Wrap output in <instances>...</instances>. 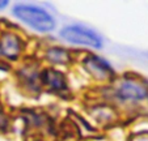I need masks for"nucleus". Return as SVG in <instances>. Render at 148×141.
Wrapping results in <instances>:
<instances>
[{
	"mask_svg": "<svg viewBox=\"0 0 148 141\" xmlns=\"http://www.w3.org/2000/svg\"><path fill=\"white\" fill-rule=\"evenodd\" d=\"M13 14L20 21L25 22L26 25L41 33L51 31L55 28V20L51 17V14L39 7L17 4L13 7Z\"/></svg>",
	"mask_w": 148,
	"mask_h": 141,
	"instance_id": "f257e3e1",
	"label": "nucleus"
},
{
	"mask_svg": "<svg viewBox=\"0 0 148 141\" xmlns=\"http://www.w3.org/2000/svg\"><path fill=\"white\" fill-rule=\"evenodd\" d=\"M60 37L64 41L73 44H81V46H89L101 48L102 47V39L96 31L92 29L85 28L81 25H68L60 30Z\"/></svg>",
	"mask_w": 148,
	"mask_h": 141,
	"instance_id": "f03ea898",
	"label": "nucleus"
},
{
	"mask_svg": "<svg viewBox=\"0 0 148 141\" xmlns=\"http://www.w3.org/2000/svg\"><path fill=\"white\" fill-rule=\"evenodd\" d=\"M118 94L126 101H143L148 97V89L132 80H126L121 84Z\"/></svg>",
	"mask_w": 148,
	"mask_h": 141,
	"instance_id": "7ed1b4c3",
	"label": "nucleus"
},
{
	"mask_svg": "<svg viewBox=\"0 0 148 141\" xmlns=\"http://www.w3.org/2000/svg\"><path fill=\"white\" fill-rule=\"evenodd\" d=\"M84 65L88 69V72L92 73L97 78H109L113 76V69L109 63L98 58V56H89L84 60Z\"/></svg>",
	"mask_w": 148,
	"mask_h": 141,
	"instance_id": "20e7f679",
	"label": "nucleus"
},
{
	"mask_svg": "<svg viewBox=\"0 0 148 141\" xmlns=\"http://www.w3.org/2000/svg\"><path fill=\"white\" fill-rule=\"evenodd\" d=\"M42 81L46 84L50 89L55 91H60V90H66L67 85H66V80L64 76L62 75L58 71L54 69H46L42 73Z\"/></svg>",
	"mask_w": 148,
	"mask_h": 141,
	"instance_id": "39448f33",
	"label": "nucleus"
},
{
	"mask_svg": "<svg viewBox=\"0 0 148 141\" xmlns=\"http://www.w3.org/2000/svg\"><path fill=\"white\" fill-rule=\"evenodd\" d=\"M20 39L14 34H5L0 39V52L7 58H16L20 52Z\"/></svg>",
	"mask_w": 148,
	"mask_h": 141,
	"instance_id": "423d86ee",
	"label": "nucleus"
},
{
	"mask_svg": "<svg viewBox=\"0 0 148 141\" xmlns=\"http://www.w3.org/2000/svg\"><path fill=\"white\" fill-rule=\"evenodd\" d=\"M47 56L51 61L54 63H60V64H64L70 61V55L68 52L64 50V48H51L50 51L47 52Z\"/></svg>",
	"mask_w": 148,
	"mask_h": 141,
	"instance_id": "0eeeda50",
	"label": "nucleus"
},
{
	"mask_svg": "<svg viewBox=\"0 0 148 141\" xmlns=\"http://www.w3.org/2000/svg\"><path fill=\"white\" fill-rule=\"evenodd\" d=\"M4 122H5V119H4L3 114H1V107H0V128L4 125Z\"/></svg>",
	"mask_w": 148,
	"mask_h": 141,
	"instance_id": "6e6552de",
	"label": "nucleus"
},
{
	"mask_svg": "<svg viewBox=\"0 0 148 141\" xmlns=\"http://www.w3.org/2000/svg\"><path fill=\"white\" fill-rule=\"evenodd\" d=\"M7 4H8V1H5V0H4V1H0V9L7 7Z\"/></svg>",
	"mask_w": 148,
	"mask_h": 141,
	"instance_id": "1a4fd4ad",
	"label": "nucleus"
}]
</instances>
